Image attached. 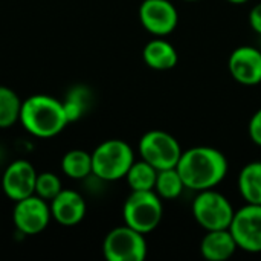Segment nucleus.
Segmentation results:
<instances>
[{"label": "nucleus", "mask_w": 261, "mask_h": 261, "mask_svg": "<svg viewBox=\"0 0 261 261\" xmlns=\"http://www.w3.org/2000/svg\"><path fill=\"white\" fill-rule=\"evenodd\" d=\"M176 168L185 187L199 193L220 185L228 176L229 164L220 150L199 145L182 151Z\"/></svg>", "instance_id": "nucleus-1"}, {"label": "nucleus", "mask_w": 261, "mask_h": 261, "mask_svg": "<svg viewBox=\"0 0 261 261\" xmlns=\"http://www.w3.org/2000/svg\"><path fill=\"white\" fill-rule=\"evenodd\" d=\"M61 190H63V184H61V179L58 177V174H55L52 171H44V173L37 174L35 194L38 197L50 202Z\"/></svg>", "instance_id": "nucleus-22"}, {"label": "nucleus", "mask_w": 261, "mask_h": 261, "mask_svg": "<svg viewBox=\"0 0 261 261\" xmlns=\"http://www.w3.org/2000/svg\"><path fill=\"white\" fill-rule=\"evenodd\" d=\"M231 76L242 86H257L261 83V50L254 46L236 47L228 60Z\"/></svg>", "instance_id": "nucleus-12"}, {"label": "nucleus", "mask_w": 261, "mask_h": 261, "mask_svg": "<svg viewBox=\"0 0 261 261\" xmlns=\"http://www.w3.org/2000/svg\"><path fill=\"white\" fill-rule=\"evenodd\" d=\"M135 161V151L125 141L107 139L92 151L93 176L102 182L124 179Z\"/></svg>", "instance_id": "nucleus-3"}, {"label": "nucleus", "mask_w": 261, "mask_h": 261, "mask_svg": "<svg viewBox=\"0 0 261 261\" xmlns=\"http://www.w3.org/2000/svg\"><path fill=\"white\" fill-rule=\"evenodd\" d=\"M14 203L12 222L21 236H35L49 226L52 214L47 200L32 194Z\"/></svg>", "instance_id": "nucleus-8"}, {"label": "nucleus", "mask_w": 261, "mask_h": 261, "mask_svg": "<svg viewBox=\"0 0 261 261\" xmlns=\"http://www.w3.org/2000/svg\"><path fill=\"white\" fill-rule=\"evenodd\" d=\"M49 206H50L52 219L66 228L80 225L87 213V205L84 197L78 191L67 190V188H63L49 202Z\"/></svg>", "instance_id": "nucleus-13"}, {"label": "nucleus", "mask_w": 261, "mask_h": 261, "mask_svg": "<svg viewBox=\"0 0 261 261\" xmlns=\"http://www.w3.org/2000/svg\"><path fill=\"white\" fill-rule=\"evenodd\" d=\"M164 203L154 190L132 191L122 206L124 223L142 234L153 232L162 222Z\"/></svg>", "instance_id": "nucleus-4"}, {"label": "nucleus", "mask_w": 261, "mask_h": 261, "mask_svg": "<svg viewBox=\"0 0 261 261\" xmlns=\"http://www.w3.org/2000/svg\"><path fill=\"white\" fill-rule=\"evenodd\" d=\"M90 101H92V93L87 87H84V86L72 87L63 101V107H64L67 121L75 122V121L81 119L84 116V113L87 112Z\"/></svg>", "instance_id": "nucleus-20"}, {"label": "nucleus", "mask_w": 261, "mask_h": 261, "mask_svg": "<svg viewBox=\"0 0 261 261\" xmlns=\"http://www.w3.org/2000/svg\"><path fill=\"white\" fill-rule=\"evenodd\" d=\"M142 58L153 70H170L177 64L179 54L165 37H156L144 46Z\"/></svg>", "instance_id": "nucleus-15"}, {"label": "nucleus", "mask_w": 261, "mask_h": 261, "mask_svg": "<svg viewBox=\"0 0 261 261\" xmlns=\"http://www.w3.org/2000/svg\"><path fill=\"white\" fill-rule=\"evenodd\" d=\"M61 171L73 180H84L89 176H93L92 153L80 148L69 150L61 159Z\"/></svg>", "instance_id": "nucleus-17"}, {"label": "nucleus", "mask_w": 261, "mask_h": 261, "mask_svg": "<svg viewBox=\"0 0 261 261\" xmlns=\"http://www.w3.org/2000/svg\"><path fill=\"white\" fill-rule=\"evenodd\" d=\"M229 231L237 243V248L249 252H261V205L246 203L236 211Z\"/></svg>", "instance_id": "nucleus-9"}, {"label": "nucleus", "mask_w": 261, "mask_h": 261, "mask_svg": "<svg viewBox=\"0 0 261 261\" xmlns=\"http://www.w3.org/2000/svg\"><path fill=\"white\" fill-rule=\"evenodd\" d=\"M185 2H199V0H185Z\"/></svg>", "instance_id": "nucleus-26"}, {"label": "nucleus", "mask_w": 261, "mask_h": 261, "mask_svg": "<svg viewBox=\"0 0 261 261\" xmlns=\"http://www.w3.org/2000/svg\"><path fill=\"white\" fill-rule=\"evenodd\" d=\"M248 132H249V138L251 141L261 147V109H258L252 118L249 119V125H248Z\"/></svg>", "instance_id": "nucleus-23"}, {"label": "nucleus", "mask_w": 261, "mask_h": 261, "mask_svg": "<svg viewBox=\"0 0 261 261\" xmlns=\"http://www.w3.org/2000/svg\"><path fill=\"white\" fill-rule=\"evenodd\" d=\"M23 101L6 86H0V128H9L20 121Z\"/></svg>", "instance_id": "nucleus-21"}, {"label": "nucleus", "mask_w": 261, "mask_h": 261, "mask_svg": "<svg viewBox=\"0 0 261 261\" xmlns=\"http://www.w3.org/2000/svg\"><path fill=\"white\" fill-rule=\"evenodd\" d=\"M37 174L38 173L35 167L26 159H17L11 162L5 168L0 182L5 196L12 202H18L35 194Z\"/></svg>", "instance_id": "nucleus-11"}, {"label": "nucleus", "mask_w": 261, "mask_h": 261, "mask_svg": "<svg viewBox=\"0 0 261 261\" xmlns=\"http://www.w3.org/2000/svg\"><path fill=\"white\" fill-rule=\"evenodd\" d=\"M193 217L205 231L229 229L236 210L229 199L214 188L199 191L193 200Z\"/></svg>", "instance_id": "nucleus-5"}, {"label": "nucleus", "mask_w": 261, "mask_h": 261, "mask_svg": "<svg viewBox=\"0 0 261 261\" xmlns=\"http://www.w3.org/2000/svg\"><path fill=\"white\" fill-rule=\"evenodd\" d=\"M138 151L141 159L161 171L167 168H176L184 150L179 141L168 132L150 130L139 139Z\"/></svg>", "instance_id": "nucleus-6"}, {"label": "nucleus", "mask_w": 261, "mask_h": 261, "mask_svg": "<svg viewBox=\"0 0 261 261\" xmlns=\"http://www.w3.org/2000/svg\"><path fill=\"white\" fill-rule=\"evenodd\" d=\"M20 124L23 128L41 139H49L60 135L69 124L63 101L49 95H32L21 104Z\"/></svg>", "instance_id": "nucleus-2"}, {"label": "nucleus", "mask_w": 261, "mask_h": 261, "mask_svg": "<svg viewBox=\"0 0 261 261\" xmlns=\"http://www.w3.org/2000/svg\"><path fill=\"white\" fill-rule=\"evenodd\" d=\"M124 179L127 180L132 191H150L154 190L158 170L144 159L135 161Z\"/></svg>", "instance_id": "nucleus-18"}, {"label": "nucleus", "mask_w": 261, "mask_h": 261, "mask_svg": "<svg viewBox=\"0 0 261 261\" xmlns=\"http://www.w3.org/2000/svg\"><path fill=\"white\" fill-rule=\"evenodd\" d=\"M226 2L234 3V5H243V3H246V2H249V0H226Z\"/></svg>", "instance_id": "nucleus-25"}, {"label": "nucleus", "mask_w": 261, "mask_h": 261, "mask_svg": "<svg viewBox=\"0 0 261 261\" xmlns=\"http://www.w3.org/2000/svg\"><path fill=\"white\" fill-rule=\"evenodd\" d=\"M249 24L261 37V3H257L249 12Z\"/></svg>", "instance_id": "nucleus-24"}, {"label": "nucleus", "mask_w": 261, "mask_h": 261, "mask_svg": "<svg viewBox=\"0 0 261 261\" xmlns=\"http://www.w3.org/2000/svg\"><path fill=\"white\" fill-rule=\"evenodd\" d=\"M185 188L187 187H185L177 168H167V170L158 171L154 191L162 200H176V199H179Z\"/></svg>", "instance_id": "nucleus-19"}, {"label": "nucleus", "mask_w": 261, "mask_h": 261, "mask_svg": "<svg viewBox=\"0 0 261 261\" xmlns=\"http://www.w3.org/2000/svg\"><path fill=\"white\" fill-rule=\"evenodd\" d=\"M142 28L154 37H167L176 31L179 12L170 0H144L139 6Z\"/></svg>", "instance_id": "nucleus-10"}, {"label": "nucleus", "mask_w": 261, "mask_h": 261, "mask_svg": "<svg viewBox=\"0 0 261 261\" xmlns=\"http://www.w3.org/2000/svg\"><path fill=\"white\" fill-rule=\"evenodd\" d=\"M237 185L246 203L261 205V161L249 162L242 168Z\"/></svg>", "instance_id": "nucleus-16"}, {"label": "nucleus", "mask_w": 261, "mask_h": 261, "mask_svg": "<svg viewBox=\"0 0 261 261\" xmlns=\"http://www.w3.org/2000/svg\"><path fill=\"white\" fill-rule=\"evenodd\" d=\"M148 252L145 234L127 226L113 228L102 242V254L107 261H144Z\"/></svg>", "instance_id": "nucleus-7"}, {"label": "nucleus", "mask_w": 261, "mask_h": 261, "mask_svg": "<svg viewBox=\"0 0 261 261\" xmlns=\"http://www.w3.org/2000/svg\"><path fill=\"white\" fill-rule=\"evenodd\" d=\"M237 249V243L229 229L206 231L200 242V254L208 261L229 260Z\"/></svg>", "instance_id": "nucleus-14"}]
</instances>
